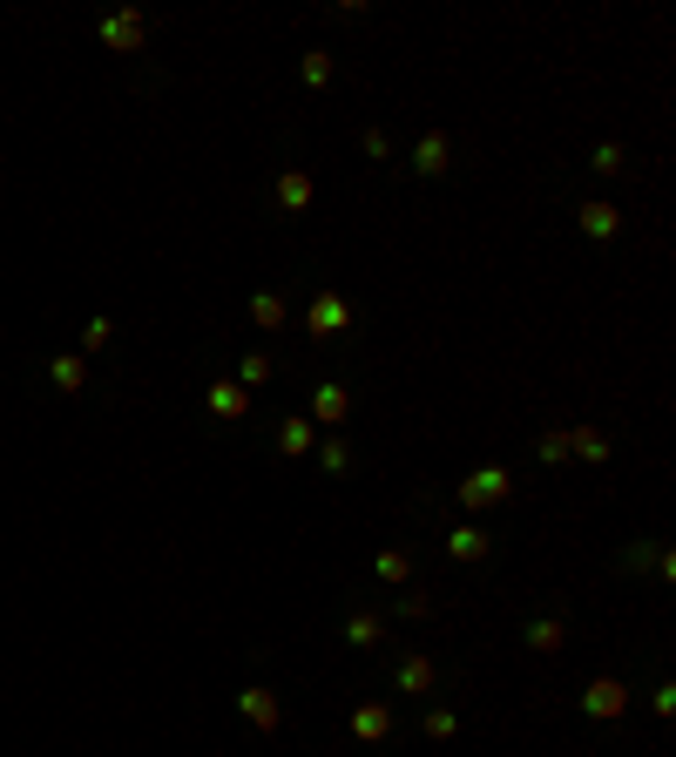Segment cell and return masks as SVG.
<instances>
[{
    "label": "cell",
    "mask_w": 676,
    "mask_h": 757,
    "mask_svg": "<svg viewBox=\"0 0 676 757\" xmlns=\"http://www.w3.org/2000/svg\"><path fill=\"white\" fill-rule=\"evenodd\" d=\"M629 703H635V690L622 684V676H588L582 684V716L588 724H616V716H629Z\"/></svg>",
    "instance_id": "1"
},
{
    "label": "cell",
    "mask_w": 676,
    "mask_h": 757,
    "mask_svg": "<svg viewBox=\"0 0 676 757\" xmlns=\"http://www.w3.org/2000/svg\"><path fill=\"white\" fill-rule=\"evenodd\" d=\"M507 494H514V473H507V467H473L467 481L454 488V501H460L467 514H481V507H501Z\"/></svg>",
    "instance_id": "2"
},
{
    "label": "cell",
    "mask_w": 676,
    "mask_h": 757,
    "mask_svg": "<svg viewBox=\"0 0 676 757\" xmlns=\"http://www.w3.org/2000/svg\"><path fill=\"white\" fill-rule=\"evenodd\" d=\"M656 575V582H676V554L663 548V535H643V541H629V548H616V575Z\"/></svg>",
    "instance_id": "3"
},
{
    "label": "cell",
    "mask_w": 676,
    "mask_h": 757,
    "mask_svg": "<svg viewBox=\"0 0 676 757\" xmlns=\"http://www.w3.org/2000/svg\"><path fill=\"white\" fill-rule=\"evenodd\" d=\"M345 325H352V298L332 291V285H318L311 305H305V332H311V339H339Z\"/></svg>",
    "instance_id": "4"
},
{
    "label": "cell",
    "mask_w": 676,
    "mask_h": 757,
    "mask_svg": "<svg viewBox=\"0 0 676 757\" xmlns=\"http://www.w3.org/2000/svg\"><path fill=\"white\" fill-rule=\"evenodd\" d=\"M95 42H102V48H115V55H142V48H149V21H142L136 8L102 14V21H95Z\"/></svg>",
    "instance_id": "5"
},
{
    "label": "cell",
    "mask_w": 676,
    "mask_h": 757,
    "mask_svg": "<svg viewBox=\"0 0 676 757\" xmlns=\"http://www.w3.org/2000/svg\"><path fill=\"white\" fill-rule=\"evenodd\" d=\"M392 724H400V716H392V703H379V697L352 703V716H345V731L359 737V744H386V737H392Z\"/></svg>",
    "instance_id": "6"
},
{
    "label": "cell",
    "mask_w": 676,
    "mask_h": 757,
    "mask_svg": "<svg viewBox=\"0 0 676 757\" xmlns=\"http://www.w3.org/2000/svg\"><path fill=\"white\" fill-rule=\"evenodd\" d=\"M237 716H244L251 731H264V737H271L277 724H285V703H277L264 684H244V690H237Z\"/></svg>",
    "instance_id": "7"
},
{
    "label": "cell",
    "mask_w": 676,
    "mask_h": 757,
    "mask_svg": "<svg viewBox=\"0 0 676 757\" xmlns=\"http://www.w3.org/2000/svg\"><path fill=\"white\" fill-rule=\"evenodd\" d=\"M311 426H345L352 420V386L345 379H325V386H311Z\"/></svg>",
    "instance_id": "8"
},
{
    "label": "cell",
    "mask_w": 676,
    "mask_h": 757,
    "mask_svg": "<svg viewBox=\"0 0 676 757\" xmlns=\"http://www.w3.org/2000/svg\"><path fill=\"white\" fill-rule=\"evenodd\" d=\"M433 684H440V669H433V656H420V650L392 656V690H400V697H426Z\"/></svg>",
    "instance_id": "9"
},
{
    "label": "cell",
    "mask_w": 676,
    "mask_h": 757,
    "mask_svg": "<svg viewBox=\"0 0 676 757\" xmlns=\"http://www.w3.org/2000/svg\"><path fill=\"white\" fill-rule=\"evenodd\" d=\"M339 643L345 650H379L386 643V616L379 609H345L339 616Z\"/></svg>",
    "instance_id": "10"
},
{
    "label": "cell",
    "mask_w": 676,
    "mask_h": 757,
    "mask_svg": "<svg viewBox=\"0 0 676 757\" xmlns=\"http://www.w3.org/2000/svg\"><path fill=\"white\" fill-rule=\"evenodd\" d=\"M454 170V136L447 129H426L413 142V176H447Z\"/></svg>",
    "instance_id": "11"
},
{
    "label": "cell",
    "mask_w": 676,
    "mask_h": 757,
    "mask_svg": "<svg viewBox=\"0 0 676 757\" xmlns=\"http://www.w3.org/2000/svg\"><path fill=\"white\" fill-rule=\"evenodd\" d=\"M204 406H210V420L230 426V420H244V413H251V392L237 386V379H210V386H204Z\"/></svg>",
    "instance_id": "12"
},
{
    "label": "cell",
    "mask_w": 676,
    "mask_h": 757,
    "mask_svg": "<svg viewBox=\"0 0 676 757\" xmlns=\"http://www.w3.org/2000/svg\"><path fill=\"white\" fill-rule=\"evenodd\" d=\"M575 223H582L588 244H609V237L622 230V210H616V204H603V196H588V204L575 210Z\"/></svg>",
    "instance_id": "13"
},
{
    "label": "cell",
    "mask_w": 676,
    "mask_h": 757,
    "mask_svg": "<svg viewBox=\"0 0 676 757\" xmlns=\"http://www.w3.org/2000/svg\"><path fill=\"white\" fill-rule=\"evenodd\" d=\"M277 210H285V217H305V210H311V170H298V163L277 170Z\"/></svg>",
    "instance_id": "14"
},
{
    "label": "cell",
    "mask_w": 676,
    "mask_h": 757,
    "mask_svg": "<svg viewBox=\"0 0 676 757\" xmlns=\"http://www.w3.org/2000/svg\"><path fill=\"white\" fill-rule=\"evenodd\" d=\"M522 643H528L535 656H554V650L569 643V622H562V616H528V622H522Z\"/></svg>",
    "instance_id": "15"
},
{
    "label": "cell",
    "mask_w": 676,
    "mask_h": 757,
    "mask_svg": "<svg viewBox=\"0 0 676 757\" xmlns=\"http://www.w3.org/2000/svg\"><path fill=\"white\" fill-rule=\"evenodd\" d=\"M318 447V426L305 420V413H285V420H277V454H285V460H305Z\"/></svg>",
    "instance_id": "16"
},
{
    "label": "cell",
    "mask_w": 676,
    "mask_h": 757,
    "mask_svg": "<svg viewBox=\"0 0 676 757\" xmlns=\"http://www.w3.org/2000/svg\"><path fill=\"white\" fill-rule=\"evenodd\" d=\"M447 554H454V562H488V554H494V535L473 528V521H460V528H447Z\"/></svg>",
    "instance_id": "17"
},
{
    "label": "cell",
    "mask_w": 676,
    "mask_h": 757,
    "mask_svg": "<svg viewBox=\"0 0 676 757\" xmlns=\"http://www.w3.org/2000/svg\"><path fill=\"white\" fill-rule=\"evenodd\" d=\"M244 311H251V325H257V332H285V325H291L285 291H251V305H244Z\"/></svg>",
    "instance_id": "18"
},
{
    "label": "cell",
    "mask_w": 676,
    "mask_h": 757,
    "mask_svg": "<svg viewBox=\"0 0 676 757\" xmlns=\"http://www.w3.org/2000/svg\"><path fill=\"white\" fill-rule=\"evenodd\" d=\"M48 386H55V392H82V386H89V358H82V352H55V358H48Z\"/></svg>",
    "instance_id": "19"
},
{
    "label": "cell",
    "mask_w": 676,
    "mask_h": 757,
    "mask_svg": "<svg viewBox=\"0 0 676 757\" xmlns=\"http://www.w3.org/2000/svg\"><path fill=\"white\" fill-rule=\"evenodd\" d=\"M373 575H379L386 588H406V582H413V554H406V548H379V554H373Z\"/></svg>",
    "instance_id": "20"
},
{
    "label": "cell",
    "mask_w": 676,
    "mask_h": 757,
    "mask_svg": "<svg viewBox=\"0 0 676 757\" xmlns=\"http://www.w3.org/2000/svg\"><path fill=\"white\" fill-rule=\"evenodd\" d=\"M569 454H575V460H588V467H603L616 447H609V433H595V426H569Z\"/></svg>",
    "instance_id": "21"
},
{
    "label": "cell",
    "mask_w": 676,
    "mask_h": 757,
    "mask_svg": "<svg viewBox=\"0 0 676 757\" xmlns=\"http://www.w3.org/2000/svg\"><path fill=\"white\" fill-rule=\"evenodd\" d=\"M318 467H325L332 481L352 473V440H345V433H318Z\"/></svg>",
    "instance_id": "22"
},
{
    "label": "cell",
    "mask_w": 676,
    "mask_h": 757,
    "mask_svg": "<svg viewBox=\"0 0 676 757\" xmlns=\"http://www.w3.org/2000/svg\"><path fill=\"white\" fill-rule=\"evenodd\" d=\"M379 616H400V622H426V616H433V595H426V588H400V595H392V603H386Z\"/></svg>",
    "instance_id": "23"
},
{
    "label": "cell",
    "mask_w": 676,
    "mask_h": 757,
    "mask_svg": "<svg viewBox=\"0 0 676 757\" xmlns=\"http://www.w3.org/2000/svg\"><path fill=\"white\" fill-rule=\"evenodd\" d=\"M588 170H595V176H622V170H629V149H622L616 136L595 142V149H588Z\"/></svg>",
    "instance_id": "24"
},
{
    "label": "cell",
    "mask_w": 676,
    "mask_h": 757,
    "mask_svg": "<svg viewBox=\"0 0 676 757\" xmlns=\"http://www.w3.org/2000/svg\"><path fill=\"white\" fill-rule=\"evenodd\" d=\"M237 386L264 392V386H271V358H264V352H244V358H237Z\"/></svg>",
    "instance_id": "25"
},
{
    "label": "cell",
    "mask_w": 676,
    "mask_h": 757,
    "mask_svg": "<svg viewBox=\"0 0 676 757\" xmlns=\"http://www.w3.org/2000/svg\"><path fill=\"white\" fill-rule=\"evenodd\" d=\"M535 460H541V467H562V460H569V426H548L541 440H535Z\"/></svg>",
    "instance_id": "26"
},
{
    "label": "cell",
    "mask_w": 676,
    "mask_h": 757,
    "mask_svg": "<svg viewBox=\"0 0 676 757\" xmlns=\"http://www.w3.org/2000/svg\"><path fill=\"white\" fill-rule=\"evenodd\" d=\"M420 731H426V737H433V744H447V737H454V731H460V716H454V710H447V703H433V710H426V716H420Z\"/></svg>",
    "instance_id": "27"
},
{
    "label": "cell",
    "mask_w": 676,
    "mask_h": 757,
    "mask_svg": "<svg viewBox=\"0 0 676 757\" xmlns=\"http://www.w3.org/2000/svg\"><path fill=\"white\" fill-rule=\"evenodd\" d=\"M298 82H305V89H325V82H332V55H325V48H311V55L298 61Z\"/></svg>",
    "instance_id": "28"
},
{
    "label": "cell",
    "mask_w": 676,
    "mask_h": 757,
    "mask_svg": "<svg viewBox=\"0 0 676 757\" xmlns=\"http://www.w3.org/2000/svg\"><path fill=\"white\" fill-rule=\"evenodd\" d=\"M108 339H115V325H108V318H89V325H82V358H89V352H102Z\"/></svg>",
    "instance_id": "29"
},
{
    "label": "cell",
    "mask_w": 676,
    "mask_h": 757,
    "mask_svg": "<svg viewBox=\"0 0 676 757\" xmlns=\"http://www.w3.org/2000/svg\"><path fill=\"white\" fill-rule=\"evenodd\" d=\"M650 710L663 716V724H669V716H676V684H669V676H663V684L650 690Z\"/></svg>",
    "instance_id": "30"
},
{
    "label": "cell",
    "mask_w": 676,
    "mask_h": 757,
    "mask_svg": "<svg viewBox=\"0 0 676 757\" xmlns=\"http://www.w3.org/2000/svg\"><path fill=\"white\" fill-rule=\"evenodd\" d=\"M359 149L373 156V163H386V156H392V142H386V129H359Z\"/></svg>",
    "instance_id": "31"
}]
</instances>
